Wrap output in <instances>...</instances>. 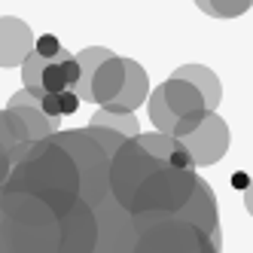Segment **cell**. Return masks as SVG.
I'll return each instance as SVG.
<instances>
[{"label": "cell", "instance_id": "obj_1", "mask_svg": "<svg viewBox=\"0 0 253 253\" xmlns=\"http://www.w3.org/2000/svg\"><path fill=\"white\" fill-rule=\"evenodd\" d=\"M55 134L74 153L83 174L80 202L58 223L61 235L55 253H131L143 226V213L134 216L125 208H119L116 198L110 195V180H107L110 156L128 137L101 128V125Z\"/></svg>", "mask_w": 253, "mask_h": 253}, {"label": "cell", "instance_id": "obj_2", "mask_svg": "<svg viewBox=\"0 0 253 253\" xmlns=\"http://www.w3.org/2000/svg\"><path fill=\"white\" fill-rule=\"evenodd\" d=\"M6 180L0 189L9 192H25L40 198L49 205L58 216H64L70 208L80 202L83 189V174L74 153L52 134L46 140H25L6 156Z\"/></svg>", "mask_w": 253, "mask_h": 253}, {"label": "cell", "instance_id": "obj_3", "mask_svg": "<svg viewBox=\"0 0 253 253\" xmlns=\"http://www.w3.org/2000/svg\"><path fill=\"white\" fill-rule=\"evenodd\" d=\"M131 253H220V232H208L183 213H143Z\"/></svg>", "mask_w": 253, "mask_h": 253}, {"label": "cell", "instance_id": "obj_4", "mask_svg": "<svg viewBox=\"0 0 253 253\" xmlns=\"http://www.w3.org/2000/svg\"><path fill=\"white\" fill-rule=\"evenodd\" d=\"M147 107H150V119L156 125V131L171 134L177 140L192 134L211 113L202 92L192 83L177 77H168L162 85H156V92L147 98Z\"/></svg>", "mask_w": 253, "mask_h": 253}, {"label": "cell", "instance_id": "obj_5", "mask_svg": "<svg viewBox=\"0 0 253 253\" xmlns=\"http://www.w3.org/2000/svg\"><path fill=\"white\" fill-rule=\"evenodd\" d=\"M198 183L202 180H198L195 171H177L171 165H159L134 192L128 213H134V216H140V213H180L189 205V198L195 195Z\"/></svg>", "mask_w": 253, "mask_h": 253}, {"label": "cell", "instance_id": "obj_6", "mask_svg": "<svg viewBox=\"0 0 253 253\" xmlns=\"http://www.w3.org/2000/svg\"><path fill=\"white\" fill-rule=\"evenodd\" d=\"M159 165H165V162L143 150L140 143H137V137L122 140L119 150L110 156V171H107V180H110V195L116 198V205L128 211L134 192L140 189V183Z\"/></svg>", "mask_w": 253, "mask_h": 253}, {"label": "cell", "instance_id": "obj_7", "mask_svg": "<svg viewBox=\"0 0 253 253\" xmlns=\"http://www.w3.org/2000/svg\"><path fill=\"white\" fill-rule=\"evenodd\" d=\"M229 140H232V134H229V125L223 122V116L220 113H208L205 122L198 125L192 134H186L180 143L189 150L195 168H208V165H216V162L226 156Z\"/></svg>", "mask_w": 253, "mask_h": 253}, {"label": "cell", "instance_id": "obj_8", "mask_svg": "<svg viewBox=\"0 0 253 253\" xmlns=\"http://www.w3.org/2000/svg\"><path fill=\"white\" fill-rule=\"evenodd\" d=\"M34 34L28 22L3 15L0 19V67H22V61L34 52Z\"/></svg>", "mask_w": 253, "mask_h": 253}, {"label": "cell", "instance_id": "obj_9", "mask_svg": "<svg viewBox=\"0 0 253 253\" xmlns=\"http://www.w3.org/2000/svg\"><path fill=\"white\" fill-rule=\"evenodd\" d=\"M150 98V77L134 58H125V85L113 104H107L104 110H113V113H134L137 107Z\"/></svg>", "mask_w": 253, "mask_h": 253}, {"label": "cell", "instance_id": "obj_10", "mask_svg": "<svg viewBox=\"0 0 253 253\" xmlns=\"http://www.w3.org/2000/svg\"><path fill=\"white\" fill-rule=\"evenodd\" d=\"M122 85H125V58L110 55L92 77V104L98 107L113 104L122 92Z\"/></svg>", "mask_w": 253, "mask_h": 253}, {"label": "cell", "instance_id": "obj_11", "mask_svg": "<svg viewBox=\"0 0 253 253\" xmlns=\"http://www.w3.org/2000/svg\"><path fill=\"white\" fill-rule=\"evenodd\" d=\"M77 83H80L77 55H70L67 49H61L58 55L46 64L40 88H43V95H61V92H67V88H77Z\"/></svg>", "mask_w": 253, "mask_h": 253}, {"label": "cell", "instance_id": "obj_12", "mask_svg": "<svg viewBox=\"0 0 253 253\" xmlns=\"http://www.w3.org/2000/svg\"><path fill=\"white\" fill-rule=\"evenodd\" d=\"M171 77L192 83L198 92H202V98H205V104H208V110L216 113L220 98H223V85H220V80H216V74H213L211 67H205V64H183V67H177Z\"/></svg>", "mask_w": 253, "mask_h": 253}, {"label": "cell", "instance_id": "obj_13", "mask_svg": "<svg viewBox=\"0 0 253 253\" xmlns=\"http://www.w3.org/2000/svg\"><path fill=\"white\" fill-rule=\"evenodd\" d=\"M113 52L110 49H104V46H88L83 52H77V64H80V83L74 92L80 95V101H88L92 104V77H95V70L110 58Z\"/></svg>", "mask_w": 253, "mask_h": 253}, {"label": "cell", "instance_id": "obj_14", "mask_svg": "<svg viewBox=\"0 0 253 253\" xmlns=\"http://www.w3.org/2000/svg\"><path fill=\"white\" fill-rule=\"evenodd\" d=\"M88 125H101V128H110V131H116V134H122V137H137L140 134V125H137V116L134 113H113V110H95V116H92V122Z\"/></svg>", "mask_w": 253, "mask_h": 253}, {"label": "cell", "instance_id": "obj_15", "mask_svg": "<svg viewBox=\"0 0 253 253\" xmlns=\"http://www.w3.org/2000/svg\"><path fill=\"white\" fill-rule=\"evenodd\" d=\"M25 140H31L25 119L15 110H0V147L9 153V150L19 147V143H25Z\"/></svg>", "mask_w": 253, "mask_h": 253}, {"label": "cell", "instance_id": "obj_16", "mask_svg": "<svg viewBox=\"0 0 253 253\" xmlns=\"http://www.w3.org/2000/svg\"><path fill=\"white\" fill-rule=\"evenodd\" d=\"M195 6L211 19H238L253 6V0H195Z\"/></svg>", "mask_w": 253, "mask_h": 253}, {"label": "cell", "instance_id": "obj_17", "mask_svg": "<svg viewBox=\"0 0 253 253\" xmlns=\"http://www.w3.org/2000/svg\"><path fill=\"white\" fill-rule=\"evenodd\" d=\"M137 143H140V147L143 150H147V153H153L156 159H162V162H165V165H168V159L174 156V150L180 147V140L177 137H171V134H162V131H150V134H137Z\"/></svg>", "mask_w": 253, "mask_h": 253}, {"label": "cell", "instance_id": "obj_18", "mask_svg": "<svg viewBox=\"0 0 253 253\" xmlns=\"http://www.w3.org/2000/svg\"><path fill=\"white\" fill-rule=\"evenodd\" d=\"M46 58H40L37 52H31V55L22 61V80H25V88L34 95L43 98V88H40V80H43V70H46Z\"/></svg>", "mask_w": 253, "mask_h": 253}, {"label": "cell", "instance_id": "obj_19", "mask_svg": "<svg viewBox=\"0 0 253 253\" xmlns=\"http://www.w3.org/2000/svg\"><path fill=\"white\" fill-rule=\"evenodd\" d=\"M61 49H64V46L58 43V37H55V34H43V37H37V40H34V52H37L40 58H46V61H52V58H55Z\"/></svg>", "mask_w": 253, "mask_h": 253}, {"label": "cell", "instance_id": "obj_20", "mask_svg": "<svg viewBox=\"0 0 253 253\" xmlns=\"http://www.w3.org/2000/svg\"><path fill=\"white\" fill-rule=\"evenodd\" d=\"M58 101H61V116H74L77 110H80V95L74 92V88H67V92H61L58 95Z\"/></svg>", "mask_w": 253, "mask_h": 253}, {"label": "cell", "instance_id": "obj_21", "mask_svg": "<svg viewBox=\"0 0 253 253\" xmlns=\"http://www.w3.org/2000/svg\"><path fill=\"white\" fill-rule=\"evenodd\" d=\"M40 110L49 119H61V101H58V95H43L40 98Z\"/></svg>", "mask_w": 253, "mask_h": 253}, {"label": "cell", "instance_id": "obj_22", "mask_svg": "<svg viewBox=\"0 0 253 253\" xmlns=\"http://www.w3.org/2000/svg\"><path fill=\"white\" fill-rule=\"evenodd\" d=\"M244 208L250 211V216H253V180L247 183V189H244Z\"/></svg>", "mask_w": 253, "mask_h": 253}, {"label": "cell", "instance_id": "obj_23", "mask_svg": "<svg viewBox=\"0 0 253 253\" xmlns=\"http://www.w3.org/2000/svg\"><path fill=\"white\" fill-rule=\"evenodd\" d=\"M6 156H9V153H6V150H3V147H0V162H3V159H6Z\"/></svg>", "mask_w": 253, "mask_h": 253}]
</instances>
